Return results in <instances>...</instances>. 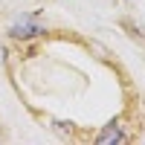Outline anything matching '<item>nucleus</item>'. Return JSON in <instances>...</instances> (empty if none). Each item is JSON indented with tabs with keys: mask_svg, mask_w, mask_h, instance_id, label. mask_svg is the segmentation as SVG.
<instances>
[{
	"mask_svg": "<svg viewBox=\"0 0 145 145\" xmlns=\"http://www.w3.org/2000/svg\"><path fill=\"white\" fill-rule=\"evenodd\" d=\"M38 35H44V23L38 20V15H20L9 26V38H15V41H29V38H38Z\"/></svg>",
	"mask_w": 145,
	"mask_h": 145,
	"instance_id": "1",
	"label": "nucleus"
},
{
	"mask_svg": "<svg viewBox=\"0 0 145 145\" xmlns=\"http://www.w3.org/2000/svg\"><path fill=\"white\" fill-rule=\"evenodd\" d=\"M93 142H96V145H125V142H131V137L125 134L122 119H110V122L93 137Z\"/></svg>",
	"mask_w": 145,
	"mask_h": 145,
	"instance_id": "2",
	"label": "nucleus"
},
{
	"mask_svg": "<svg viewBox=\"0 0 145 145\" xmlns=\"http://www.w3.org/2000/svg\"><path fill=\"white\" fill-rule=\"evenodd\" d=\"M122 26L128 29V35L134 41H139V44H145V26H139V23H134V20H128V18H122Z\"/></svg>",
	"mask_w": 145,
	"mask_h": 145,
	"instance_id": "3",
	"label": "nucleus"
}]
</instances>
